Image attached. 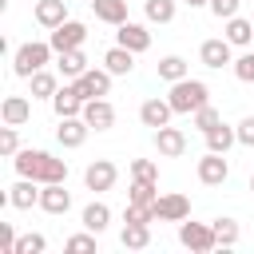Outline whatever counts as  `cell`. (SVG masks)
<instances>
[{
  "label": "cell",
  "mask_w": 254,
  "mask_h": 254,
  "mask_svg": "<svg viewBox=\"0 0 254 254\" xmlns=\"http://www.w3.org/2000/svg\"><path fill=\"white\" fill-rule=\"evenodd\" d=\"M179 242H183L190 254H210V250H218V238H214V226H210V222H190V218H183V222H179Z\"/></svg>",
  "instance_id": "4"
},
{
  "label": "cell",
  "mask_w": 254,
  "mask_h": 254,
  "mask_svg": "<svg viewBox=\"0 0 254 254\" xmlns=\"http://www.w3.org/2000/svg\"><path fill=\"white\" fill-rule=\"evenodd\" d=\"M167 99H171V107H175V115H194L198 107H206V103H210V87H206L202 79H194V75H187V79H179V83H171V91H167Z\"/></svg>",
  "instance_id": "3"
},
{
  "label": "cell",
  "mask_w": 254,
  "mask_h": 254,
  "mask_svg": "<svg viewBox=\"0 0 254 254\" xmlns=\"http://www.w3.org/2000/svg\"><path fill=\"white\" fill-rule=\"evenodd\" d=\"M103 67H107L111 75H131V71H135V52L123 48V44H111V48L103 52Z\"/></svg>",
  "instance_id": "23"
},
{
  "label": "cell",
  "mask_w": 254,
  "mask_h": 254,
  "mask_svg": "<svg viewBox=\"0 0 254 254\" xmlns=\"http://www.w3.org/2000/svg\"><path fill=\"white\" fill-rule=\"evenodd\" d=\"M12 167L16 175L36 183H67V159H56L52 151H40V147H20L12 155Z\"/></svg>",
  "instance_id": "1"
},
{
  "label": "cell",
  "mask_w": 254,
  "mask_h": 254,
  "mask_svg": "<svg viewBox=\"0 0 254 254\" xmlns=\"http://www.w3.org/2000/svg\"><path fill=\"white\" fill-rule=\"evenodd\" d=\"M44 250H48L44 234H20V242H16V254H44Z\"/></svg>",
  "instance_id": "38"
},
{
  "label": "cell",
  "mask_w": 254,
  "mask_h": 254,
  "mask_svg": "<svg viewBox=\"0 0 254 254\" xmlns=\"http://www.w3.org/2000/svg\"><path fill=\"white\" fill-rule=\"evenodd\" d=\"M28 119H32V99H28V95H4V103H0V123L24 127Z\"/></svg>",
  "instance_id": "20"
},
{
  "label": "cell",
  "mask_w": 254,
  "mask_h": 254,
  "mask_svg": "<svg viewBox=\"0 0 254 254\" xmlns=\"http://www.w3.org/2000/svg\"><path fill=\"white\" fill-rule=\"evenodd\" d=\"M48 64H56V48H52L48 40H28V44H20V48L12 52V71H16L20 79L36 75V71L48 67Z\"/></svg>",
  "instance_id": "2"
},
{
  "label": "cell",
  "mask_w": 254,
  "mask_h": 254,
  "mask_svg": "<svg viewBox=\"0 0 254 254\" xmlns=\"http://www.w3.org/2000/svg\"><path fill=\"white\" fill-rule=\"evenodd\" d=\"M230 71H234V79H242V83H254V48H242V56H234Z\"/></svg>",
  "instance_id": "35"
},
{
  "label": "cell",
  "mask_w": 254,
  "mask_h": 254,
  "mask_svg": "<svg viewBox=\"0 0 254 254\" xmlns=\"http://www.w3.org/2000/svg\"><path fill=\"white\" fill-rule=\"evenodd\" d=\"M155 151H159V159H179V155H187V135H183V127H159L155 131Z\"/></svg>",
  "instance_id": "17"
},
{
  "label": "cell",
  "mask_w": 254,
  "mask_h": 254,
  "mask_svg": "<svg viewBox=\"0 0 254 254\" xmlns=\"http://www.w3.org/2000/svg\"><path fill=\"white\" fill-rule=\"evenodd\" d=\"M155 214H159V222H183V218H190V198L183 194V190H163L159 198H155Z\"/></svg>",
  "instance_id": "8"
},
{
  "label": "cell",
  "mask_w": 254,
  "mask_h": 254,
  "mask_svg": "<svg viewBox=\"0 0 254 254\" xmlns=\"http://www.w3.org/2000/svg\"><path fill=\"white\" fill-rule=\"evenodd\" d=\"M60 79H64L60 71H52V67H40L36 75H28V95H32V99H48V103H52V95L60 91Z\"/></svg>",
  "instance_id": "21"
},
{
  "label": "cell",
  "mask_w": 254,
  "mask_h": 254,
  "mask_svg": "<svg viewBox=\"0 0 254 254\" xmlns=\"http://www.w3.org/2000/svg\"><path fill=\"white\" fill-rule=\"evenodd\" d=\"M198 64L210 67V71L230 67V64H234V44H230L226 36H210V40H202V44H198Z\"/></svg>",
  "instance_id": "5"
},
{
  "label": "cell",
  "mask_w": 254,
  "mask_h": 254,
  "mask_svg": "<svg viewBox=\"0 0 254 254\" xmlns=\"http://www.w3.org/2000/svg\"><path fill=\"white\" fill-rule=\"evenodd\" d=\"M175 0H143V16H147V24H171L175 20Z\"/></svg>",
  "instance_id": "31"
},
{
  "label": "cell",
  "mask_w": 254,
  "mask_h": 254,
  "mask_svg": "<svg viewBox=\"0 0 254 254\" xmlns=\"http://www.w3.org/2000/svg\"><path fill=\"white\" fill-rule=\"evenodd\" d=\"M32 20L40 24V28H60L64 20H71L67 16V0H36V8H32Z\"/></svg>",
  "instance_id": "19"
},
{
  "label": "cell",
  "mask_w": 254,
  "mask_h": 254,
  "mask_svg": "<svg viewBox=\"0 0 254 254\" xmlns=\"http://www.w3.org/2000/svg\"><path fill=\"white\" fill-rule=\"evenodd\" d=\"M119 242H123L127 250H147V246H151V226H147V222H123Z\"/></svg>",
  "instance_id": "29"
},
{
  "label": "cell",
  "mask_w": 254,
  "mask_h": 254,
  "mask_svg": "<svg viewBox=\"0 0 254 254\" xmlns=\"http://www.w3.org/2000/svg\"><path fill=\"white\" fill-rule=\"evenodd\" d=\"M115 44L131 48L135 56H143V52L151 48V28H147V24H139V20H123V24L115 28Z\"/></svg>",
  "instance_id": "12"
},
{
  "label": "cell",
  "mask_w": 254,
  "mask_h": 254,
  "mask_svg": "<svg viewBox=\"0 0 254 254\" xmlns=\"http://www.w3.org/2000/svg\"><path fill=\"white\" fill-rule=\"evenodd\" d=\"M83 95H79V87L71 83V79H64L60 83V91L52 95V111H56V119H67V115H83Z\"/></svg>",
  "instance_id": "14"
},
{
  "label": "cell",
  "mask_w": 254,
  "mask_h": 254,
  "mask_svg": "<svg viewBox=\"0 0 254 254\" xmlns=\"http://www.w3.org/2000/svg\"><path fill=\"white\" fill-rule=\"evenodd\" d=\"M91 12H95V20H103L111 28H119L123 20H131L127 16V0H91Z\"/></svg>",
  "instance_id": "26"
},
{
  "label": "cell",
  "mask_w": 254,
  "mask_h": 254,
  "mask_svg": "<svg viewBox=\"0 0 254 254\" xmlns=\"http://www.w3.org/2000/svg\"><path fill=\"white\" fill-rule=\"evenodd\" d=\"M155 198H159V183L131 179V187H127V202H155Z\"/></svg>",
  "instance_id": "33"
},
{
  "label": "cell",
  "mask_w": 254,
  "mask_h": 254,
  "mask_svg": "<svg viewBox=\"0 0 254 254\" xmlns=\"http://www.w3.org/2000/svg\"><path fill=\"white\" fill-rule=\"evenodd\" d=\"M79 222H83V230L103 234V230L111 226V206H107V202H99V198H91V202L79 210Z\"/></svg>",
  "instance_id": "24"
},
{
  "label": "cell",
  "mask_w": 254,
  "mask_h": 254,
  "mask_svg": "<svg viewBox=\"0 0 254 254\" xmlns=\"http://www.w3.org/2000/svg\"><path fill=\"white\" fill-rule=\"evenodd\" d=\"M155 71H159V79H163V83H179V79H187V75H190V64H187L183 56H163V60L155 64Z\"/></svg>",
  "instance_id": "27"
},
{
  "label": "cell",
  "mask_w": 254,
  "mask_h": 254,
  "mask_svg": "<svg viewBox=\"0 0 254 254\" xmlns=\"http://www.w3.org/2000/svg\"><path fill=\"white\" fill-rule=\"evenodd\" d=\"M119 183V167L111 163V159H91L87 167H83V187L91 190V194H103V190H111Z\"/></svg>",
  "instance_id": "6"
},
{
  "label": "cell",
  "mask_w": 254,
  "mask_h": 254,
  "mask_svg": "<svg viewBox=\"0 0 254 254\" xmlns=\"http://www.w3.org/2000/svg\"><path fill=\"white\" fill-rule=\"evenodd\" d=\"M187 4H190V8H206L210 0H187Z\"/></svg>",
  "instance_id": "42"
},
{
  "label": "cell",
  "mask_w": 254,
  "mask_h": 254,
  "mask_svg": "<svg viewBox=\"0 0 254 254\" xmlns=\"http://www.w3.org/2000/svg\"><path fill=\"white\" fill-rule=\"evenodd\" d=\"M40 210H44V214H56V218L67 214V210H71V190H67L64 183H44V187H40Z\"/></svg>",
  "instance_id": "16"
},
{
  "label": "cell",
  "mask_w": 254,
  "mask_h": 254,
  "mask_svg": "<svg viewBox=\"0 0 254 254\" xmlns=\"http://www.w3.org/2000/svg\"><path fill=\"white\" fill-rule=\"evenodd\" d=\"M83 40H87V24L83 20H64L60 28L48 32V44L56 48V56L60 52H71V48H83Z\"/></svg>",
  "instance_id": "7"
},
{
  "label": "cell",
  "mask_w": 254,
  "mask_h": 254,
  "mask_svg": "<svg viewBox=\"0 0 254 254\" xmlns=\"http://www.w3.org/2000/svg\"><path fill=\"white\" fill-rule=\"evenodd\" d=\"M218 123H222V111H218V107H210V103H206V107H198V111L190 115V127H194V131H202V135H206L210 127H218Z\"/></svg>",
  "instance_id": "32"
},
{
  "label": "cell",
  "mask_w": 254,
  "mask_h": 254,
  "mask_svg": "<svg viewBox=\"0 0 254 254\" xmlns=\"http://www.w3.org/2000/svg\"><path fill=\"white\" fill-rule=\"evenodd\" d=\"M131 179L159 183V163H155V159H131Z\"/></svg>",
  "instance_id": "36"
},
{
  "label": "cell",
  "mask_w": 254,
  "mask_h": 254,
  "mask_svg": "<svg viewBox=\"0 0 254 254\" xmlns=\"http://www.w3.org/2000/svg\"><path fill=\"white\" fill-rule=\"evenodd\" d=\"M226 28H222V36L234 44V48H254V20H246V16H230V20H222Z\"/></svg>",
  "instance_id": "22"
},
{
  "label": "cell",
  "mask_w": 254,
  "mask_h": 254,
  "mask_svg": "<svg viewBox=\"0 0 254 254\" xmlns=\"http://www.w3.org/2000/svg\"><path fill=\"white\" fill-rule=\"evenodd\" d=\"M206 8H210V12L218 16V20H230V16H238V8H242V0H210Z\"/></svg>",
  "instance_id": "40"
},
{
  "label": "cell",
  "mask_w": 254,
  "mask_h": 254,
  "mask_svg": "<svg viewBox=\"0 0 254 254\" xmlns=\"http://www.w3.org/2000/svg\"><path fill=\"white\" fill-rule=\"evenodd\" d=\"M171 115H175V107H171V99H167V95H151V99H143V103H139V123H143V127H151V131L167 127V123H171Z\"/></svg>",
  "instance_id": "10"
},
{
  "label": "cell",
  "mask_w": 254,
  "mask_h": 254,
  "mask_svg": "<svg viewBox=\"0 0 254 254\" xmlns=\"http://www.w3.org/2000/svg\"><path fill=\"white\" fill-rule=\"evenodd\" d=\"M202 139H206V151H218V155H226L230 147H238V131H234V127H226V123L210 127Z\"/></svg>",
  "instance_id": "28"
},
{
  "label": "cell",
  "mask_w": 254,
  "mask_h": 254,
  "mask_svg": "<svg viewBox=\"0 0 254 254\" xmlns=\"http://www.w3.org/2000/svg\"><path fill=\"white\" fill-rule=\"evenodd\" d=\"M250 190H254V175H250Z\"/></svg>",
  "instance_id": "43"
},
{
  "label": "cell",
  "mask_w": 254,
  "mask_h": 254,
  "mask_svg": "<svg viewBox=\"0 0 254 254\" xmlns=\"http://www.w3.org/2000/svg\"><path fill=\"white\" fill-rule=\"evenodd\" d=\"M87 67H91V64H87L83 48H71V52H60V56H56V71H60L64 79H79Z\"/></svg>",
  "instance_id": "25"
},
{
  "label": "cell",
  "mask_w": 254,
  "mask_h": 254,
  "mask_svg": "<svg viewBox=\"0 0 254 254\" xmlns=\"http://www.w3.org/2000/svg\"><path fill=\"white\" fill-rule=\"evenodd\" d=\"M234 131H238V147H254V115H242Z\"/></svg>",
  "instance_id": "41"
},
{
  "label": "cell",
  "mask_w": 254,
  "mask_h": 254,
  "mask_svg": "<svg viewBox=\"0 0 254 254\" xmlns=\"http://www.w3.org/2000/svg\"><path fill=\"white\" fill-rule=\"evenodd\" d=\"M40 187H44V183L16 175V183L8 187V206H16V210H32V206H40Z\"/></svg>",
  "instance_id": "15"
},
{
  "label": "cell",
  "mask_w": 254,
  "mask_h": 254,
  "mask_svg": "<svg viewBox=\"0 0 254 254\" xmlns=\"http://www.w3.org/2000/svg\"><path fill=\"white\" fill-rule=\"evenodd\" d=\"M16 242H20L16 226L12 222H0V254H16Z\"/></svg>",
  "instance_id": "39"
},
{
  "label": "cell",
  "mask_w": 254,
  "mask_h": 254,
  "mask_svg": "<svg viewBox=\"0 0 254 254\" xmlns=\"http://www.w3.org/2000/svg\"><path fill=\"white\" fill-rule=\"evenodd\" d=\"M83 119H87L91 131H111V127H115V107H111V99H107V95H103V99H87V103H83Z\"/></svg>",
  "instance_id": "18"
},
{
  "label": "cell",
  "mask_w": 254,
  "mask_h": 254,
  "mask_svg": "<svg viewBox=\"0 0 254 254\" xmlns=\"http://www.w3.org/2000/svg\"><path fill=\"white\" fill-rule=\"evenodd\" d=\"M16 151H20V127H8V123H4V131H0V155L12 159Z\"/></svg>",
  "instance_id": "37"
},
{
  "label": "cell",
  "mask_w": 254,
  "mask_h": 254,
  "mask_svg": "<svg viewBox=\"0 0 254 254\" xmlns=\"http://www.w3.org/2000/svg\"><path fill=\"white\" fill-rule=\"evenodd\" d=\"M111 79H115V75H111L107 67H87V71H83L79 79H71V83L79 87L83 99H103V95L111 91Z\"/></svg>",
  "instance_id": "13"
},
{
  "label": "cell",
  "mask_w": 254,
  "mask_h": 254,
  "mask_svg": "<svg viewBox=\"0 0 254 254\" xmlns=\"http://www.w3.org/2000/svg\"><path fill=\"white\" fill-rule=\"evenodd\" d=\"M194 175H198V183H202V187H222V183L230 179V163H226V155H218V151H206V155L198 159Z\"/></svg>",
  "instance_id": "9"
},
{
  "label": "cell",
  "mask_w": 254,
  "mask_h": 254,
  "mask_svg": "<svg viewBox=\"0 0 254 254\" xmlns=\"http://www.w3.org/2000/svg\"><path fill=\"white\" fill-rule=\"evenodd\" d=\"M95 238H99L95 230H83V234H71V238L64 242V250H67V254H95V246H99Z\"/></svg>",
  "instance_id": "34"
},
{
  "label": "cell",
  "mask_w": 254,
  "mask_h": 254,
  "mask_svg": "<svg viewBox=\"0 0 254 254\" xmlns=\"http://www.w3.org/2000/svg\"><path fill=\"white\" fill-rule=\"evenodd\" d=\"M87 135H91V127H87V119H83V115H67V119H60V127H56V143H60L64 151L83 147V143H87Z\"/></svg>",
  "instance_id": "11"
},
{
  "label": "cell",
  "mask_w": 254,
  "mask_h": 254,
  "mask_svg": "<svg viewBox=\"0 0 254 254\" xmlns=\"http://www.w3.org/2000/svg\"><path fill=\"white\" fill-rule=\"evenodd\" d=\"M210 226H214V238H218V246H222V250L238 246V238H242V226H238L234 218H226V214H222V218H214Z\"/></svg>",
  "instance_id": "30"
}]
</instances>
